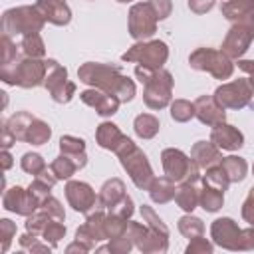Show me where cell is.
Here are the masks:
<instances>
[{
    "label": "cell",
    "mask_w": 254,
    "mask_h": 254,
    "mask_svg": "<svg viewBox=\"0 0 254 254\" xmlns=\"http://www.w3.org/2000/svg\"><path fill=\"white\" fill-rule=\"evenodd\" d=\"M97 139H99V145L101 147H107V149H115V139H121V133L117 131V127L115 125H111V123H103L101 127H99V131H97Z\"/></svg>",
    "instance_id": "cell-10"
},
{
    "label": "cell",
    "mask_w": 254,
    "mask_h": 254,
    "mask_svg": "<svg viewBox=\"0 0 254 254\" xmlns=\"http://www.w3.org/2000/svg\"><path fill=\"white\" fill-rule=\"evenodd\" d=\"M26 139L30 143H34V145H42L44 141L50 139V127L46 123H42V121H34V129L30 125V133H28Z\"/></svg>",
    "instance_id": "cell-11"
},
{
    "label": "cell",
    "mask_w": 254,
    "mask_h": 254,
    "mask_svg": "<svg viewBox=\"0 0 254 254\" xmlns=\"http://www.w3.org/2000/svg\"><path fill=\"white\" fill-rule=\"evenodd\" d=\"M151 6L155 8V14H157V18H159V20H161V18H165V16L169 14V10H171L169 0H151Z\"/></svg>",
    "instance_id": "cell-16"
},
{
    "label": "cell",
    "mask_w": 254,
    "mask_h": 254,
    "mask_svg": "<svg viewBox=\"0 0 254 254\" xmlns=\"http://www.w3.org/2000/svg\"><path fill=\"white\" fill-rule=\"evenodd\" d=\"M250 97V89L244 81H236L230 85H224L216 91V99L228 107H242Z\"/></svg>",
    "instance_id": "cell-1"
},
{
    "label": "cell",
    "mask_w": 254,
    "mask_h": 254,
    "mask_svg": "<svg viewBox=\"0 0 254 254\" xmlns=\"http://www.w3.org/2000/svg\"><path fill=\"white\" fill-rule=\"evenodd\" d=\"M44 10V16L54 24H67L69 22V10L64 4V0H40L38 4Z\"/></svg>",
    "instance_id": "cell-2"
},
{
    "label": "cell",
    "mask_w": 254,
    "mask_h": 254,
    "mask_svg": "<svg viewBox=\"0 0 254 254\" xmlns=\"http://www.w3.org/2000/svg\"><path fill=\"white\" fill-rule=\"evenodd\" d=\"M137 52H141V60L145 65H161L167 58V46L163 42H151L147 46H135Z\"/></svg>",
    "instance_id": "cell-3"
},
{
    "label": "cell",
    "mask_w": 254,
    "mask_h": 254,
    "mask_svg": "<svg viewBox=\"0 0 254 254\" xmlns=\"http://www.w3.org/2000/svg\"><path fill=\"white\" fill-rule=\"evenodd\" d=\"M163 159H165L163 163H165L167 173H169L171 177H175V179L185 177L183 171H181V167H189V165H190V163L187 161V157H185L181 151H173V149L165 151V153H163Z\"/></svg>",
    "instance_id": "cell-6"
},
{
    "label": "cell",
    "mask_w": 254,
    "mask_h": 254,
    "mask_svg": "<svg viewBox=\"0 0 254 254\" xmlns=\"http://www.w3.org/2000/svg\"><path fill=\"white\" fill-rule=\"evenodd\" d=\"M24 48H26V52H28V54H32V56H42V54H44L42 42H40V38H38L36 34H32L30 38H26Z\"/></svg>",
    "instance_id": "cell-15"
},
{
    "label": "cell",
    "mask_w": 254,
    "mask_h": 254,
    "mask_svg": "<svg viewBox=\"0 0 254 254\" xmlns=\"http://www.w3.org/2000/svg\"><path fill=\"white\" fill-rule=\"evenodd\" d=\"M224 167L228 169L230 179H234V181H240L244 177V173H246V163L242 159H238V157H228L224 161Z\"/></svg>",
    "instance_id": "cell-12"
},
{
    "label": "cell",
    "mask_w": 254,
    "mask_h": 254,
    "mask_svg": "<svg viewBox=\"0 0 254 254\" xmlns=\"http://www.w3.org/2000/svg\"><path fill=\"white\" fill-rule=\"evenodd\" d=\"M157 129H159V121L151 115H139L135 119V131L141 137H153L157 133Z\"/></svg>",
    "instance_id": "cell-9"
},
{
    "label": "cell",
    "mask_w": 254,
    "mask_h": 254,
    "mask_svg": "<svg viewBox=\"0 0 254 254\" xmlns=\"http://www.w3.org/2000/svg\"><path fill=\"white\" fill-rule=\"evenodd\" d=\"M196 111H198L200 121H204V123H214V121H222L224 119V111L214 109L212 107V101L206 99V97H200L196 101Z\"/></svg>",
    "instance_id": "cell-8"
},
{
    "label": "cell",
    "mask_w": 254,
    "mask_h": 254,
    "mask_svg": "<svg viewBox=\"0 0 254 254\" xmlns=\"http://www.w3.org/2000/svg\"><path fill=\"white\" fill-rule=\"evenodd\" d=\"M212 139L218 141V145L224 149H238L242 145V135L236 129H232L230 125H220L218 129H214Z\"/></svg>",
    "instance_id": "cell-4"
},
{
    "label": "cell",
    "mask_w": 254,
    "mask_h": 254,
    "mask_svg": "<svg viewBox=\"0 0 254 254\" xmlns=\"http://www.w3.org/2000/svg\"><path fill=\"white\" fill-rule=\"evenodd\" d=\"M173 117L175 119H179V121H187L190 115H192V107L187 103V101H177L175 105H173Z\"/></svg>",
    "instance_id": "cell-14"
},
{
    "label": "cell",
    "mask_w": 254,
    "mask_h": 254,
    "mask_svg": "<svg viewBox=\"0 0 254 254\" xmlns=\"http://www.w3.org/2000/svg\"><path fill=\"white\" fill-rule=\"evenodd\" d=\"M22 167H24V171H28V173H38L40 169H44V161H42V157L36 155V153H26L24 159H22Z\"/></svg>",
    "instance_id": "cell-13"
},
{
    "label": "cell",
    "mask_w": 254,
    "mask_h": 254,
    "mask_svg": "<svg viewBox=\"0 0 254 254\" xmlns=\"http://www.w3.org/2000/svg\"><path fill=\"white\" fill-rule=\"evenodd\" d=\"M95 95H97L95 91H83V93H81V99H83L85 103L97 107V113H101V115H111V113H115V109H117V99H113V97H101V93H99V97H95Z\"/></svg>",
    "instance_id": "cell-7"
},
{
    "label": "cell",
    "mask_w": 254,
    "mask_h": 254,
    "mask_svg": "<svg viewBox=\"0 0 254 254\" xmlns=\"http://www.w3.org/2000/svg\"><path fill=\"white\" fill-rule=\"evenodd\" d=\"M67 196L73 202V208H77V210H85L87 208L85 204L91 202V198H93L91 189L83 183H69L67 185Z\"/></svg>",
    "instance_id": "cell-5"
}]
</instances>
